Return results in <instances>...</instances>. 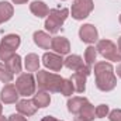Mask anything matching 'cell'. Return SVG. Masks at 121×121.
<instances>
[{"mask_svg":"<svg viewBox=\"0 0 121 121\" xmlns=\"http://www.w3.org/2000/svg\"><path fill=\"white\" fill-rule=\"evenodd\" d=\"M94 75H96V86L101 91H110L116 87L117 79H116L111 63H107V62L96 63Z\"/></svg>","mask_w":121,"mask_h":121,"instance_id":"6da1fadb","label":"cell"},{"mask_svg":"<svg viewBox=\"0 0 121 121\" xmlns=\"http://www.w3.org/2000/svg\"><path fill=\"white\" fill-rule=\"evenodd\" d=\"M62 78L55 75V73H49L47 70H38L37 75V82H38V87L41 90L47 91H59L60 85H62Z\"/></svg>","mask_w":121,"mask_h":121,"instance_id":"7a4b0ae2","label":"cell"},{"mask_svg":"<svg viewBox=\"0 0 121 121\" xmlns=\"http://www.w3.org/2000/svg\"><path fill=\"white\" fill-rule=\"evenodd\" d=\"M68 14H69L68 9H52V10H49L48 18L45 21V28L52 34L58 32L62 27V24H63V21L66 20Z\"/></svg>","mask_w":121,"mask_h":121,"instance_id":"3957f363","label":"cell"},{"mask_svg":"<svg viewBox=\"0 0 121 121\" xmlns=\"http://www.w3.org/2000/svg\"><path fill=\"white\" fill-rule=\"evenodd\" d=\"M96 49L99 51L100 55H103L106 59L108 60H121V52L117 49V45L111 42L110 39H101L99 41Z\"/></svg>","mask_w":121,"mask_h":121,"instance_id":"277c9868","label":"cell"},{"mask_svg":"<svg viewBox=\"0 0 121 121\" xmlns=\"http://www.w3.org/2000/svg\"><path fill=\"white\" fill-rule=\"evenodd\" d=\"M16 87L21 96H31L35 91V80L31 73H23L16 82Z\"/></svg>","mask_w":121,"mask_h":121,"instance_id":"5b68a950","label":"cell"},{"mask_svg":"<svg viewBox=\"0 0 121 121\" xmlns=\"http://www.w3.org/2000/svg\"><path fill=\"white\" fill-rule=\"evenodd\" d=\"M93 10V0H75L72 6V17L76 20L86 18Z\"/></svg>","mask_w":121,"mask_h":121,"instance_id":"8992f818","label":"cell"},{"mask_svg":"<svg viewBox=\"0 0 121 121\" xmlns=\"http://www.w3.org/2000/svg\"><path fill=\"white\" fill-rule=\"evenodd\" d=\"M20 93L17 90V87L14 85H6L3 89H1V93H0V99L4 104H11V103H16L17 99H18Z\"/></svg>","mask_w":121,"mask_h":121,"instance_id":"52a82bcc","label":"cell"},{"mask_svg":"<svg viewBox=\"0 0 121 121\" xmlns=\"http://www.w3.org/2000/svg\"><path fill=\"white\" fill-rule=\"evenodd\" d=\"M79 35H80V39L86 44H93L97 41V30L96 27H93L91 24H85L80 27L79 30Z\"/></svg>","mask_w":121,"mask_h":121,"instance_id":"ba28073f","label":"cell"},{"mask_svg":"<svg viewBox=\"0 0 121 121\" xmlns=\"http://www.w3.org/2000/svg\"><path fill=\"white\" fill-rule=\"evenodd\" d=\"M42 62L47 68H49L51 70H55V72L60 70V68L63 66V59L59 55H55V54H51V52H47L42 56Z\"/></svg>","mask_w":121,"mask_h":121,"instance_id":"9c48e42d","label":"cell"},{"mask_svg":"<svg viewBox=\"0 0 121 121\" xmlns=\"http://www.w3.org/2000/svg\"><path fill=\"white\" fill-rule=\"evenodd\" d=\"M51 48L60 55H65L70 51V44L65 37H55L51 41Z\"/></svg>","mask_w":121,"mask_h":121,"instance_id":"30bf717a","label":"cell"},{"mask_svg":"<svg viewBox=\"0 0 121 121\" xmlns=\"http://www.w3.org/2000/svg\"><path fill=\"white\" fill-rule=\"evenodd\" d=\"M37 108L38 107L34 104L32 100H20L17 103V111L20 114H23V116H27V117L28 116H34Z\"/></svg>","mask_w":121,"mask_h":121,"instance_id":"8fae6325","label":"cell"},{"mask_svg":"<svg viewBox=\"0 0 121 121\" xmlns=\"http://www.w3.org/2000/svg\"><path fill=\"white\" fill-rule=\"evenodd\" d=\"M86 103H87V99L86 97H72L68 101V110L72 114H79L80 110L83 108V106Z\"/></svg>","mask_w":121,"mask_h":121,"instance_id":"7c38bea8","label":"cell"},{"mask_svg":"<svg viewBox=\"0 0 121 121\" xmlns=\"http://www.w3.org/2000/svg\"><path fill=\"white\" fill-rule=\"evenodd\" d=\"M51 41H52V38H51L47 32H44V31H37V32H34V42H35L39 48L48 49V48L51 47Z\"/></svg>","mask_w":121,"mask_h":121,"instance_id":"4fadbf2b","label":"cell"},{"mask_svg":"<svg viewBox=\"0 0 121 121\" xmlns=\"http://www.w3.org/2000/svg\"><path fill=\"white\" fill-rule=\"evenodd\" d=\"M86 75L80 73V72H75L73 76H72V83H73V87L78 93H83L86 89Z\"/></svg>","mask_w":121,"mask_h":121,"instance_id":"5bb4252c","label":"cell"},{"mask_svg":"<svg viewBox=\"0 0 121 121\" xmlns=\"http://www.w3.org/2000/svg\"><path fill=\"white\" fill-rule=\"evenodd\" d=\"M63 63H65V66H66L68 69H72V70H75V72L80 70V69L85 66L83 59H82L79 55H69V56L65 59Z\"/></svg>","mask_w":121,"mask_h":121,"instance_id":"9a60e30c","label":"cell"},{"mask_svg":"<svg viewBox=\"0 0 121 121\" xmlns=\"http://www.w3.org/2000/svg\"><path fill=\"white\" fill-rule=\"evenodd\" d=\"M30 10H31V13H32L34 16H37V17H39V18L47 17L48 13H49L47 4H45L44 1H32L31 6H30Z\"/></svg>","mask_w":121,"mask_h":121,"instance_id":"2e32d148","label":"cell"},{"mask_svg":"<svg viewBox=\"0 0 121 121\" xmlns=\"http://www.w3.org/2000/svg\"><path fill=\"white\" fill-rule=\"evenodd\" d=\"M4 63H6V66L10 69V72H11L13 75H14V73H20V72H21V58H20L17 54H14L10 59L6 60Z\"/></svg>","mask_w":121,"mask_h":121,"instance_id":"e0dca14e","label":"cell"},{"mask_svg":"<svg viewBox=\"0 0 121 121\" xmlns=\"http://www.w3.org/2000/svg\"><path fill=\"white\" fill-rule=\"evenodd\" d=\"M32 101H34V104H35L37 107L44 108V107H47V106L49 104L51 97H49V94H48V93H45V91H38L37 94H34Z\"/></svg>","mask_w":121,"mask_h":121,"instance_id":"ac0fdd59","label":"cell"},{"mask_svg":"<svg viewBox=\"0 0 121 121\" xmlns=\"http://www.w3.org/2000/svg\"><path fill=\"white\" fill-rule=\"evenodd\" d=\"M13 16V6L7 1H0V23L10 20Z\"/></svg>","mask_w":121,"mask_h":121,"instance_id":"d6986e66","label":"cell"},{"mask_svg":"<svg viewBox=\"0 0 121 121\" xmlns=\"http://www.w3.org/2000/svg\"><path fill=\"white\" fill-rule=\"evenodd\" d=\"M24 65H26V69H27L28 72H37L38 68H39V58H38V55H35V54H28V55L26 56Z\"/></svg>","mask_w":121,"mask_h":121,"instance_id":"ffe728a7","label":"cell"},{"mask_svg":"<svg viewBox=\"0 0 121 121\" xmlns=\"http://www.w3.org/2000/svg\"><path fill=\"white\" fill-rule=\"evenodd\" d=\"M1 44L6 45V47H9L10 49L16 51V49L18 48V45H20V37L16 35V34H9V35H6V37L1 39Z\"/></svg>","mask_w":121,"mask_h":121,"instance_id":"44dd1931","label":"cell"},{"mask_svg":"<svg viewBox=\"0 0 121 121\" xmlns=\"http://www.w3.org/2000/svg\"><path fill=\"white\" fill-rule=\"evenodd\" d=\"M94 116H96V110H94V107L91 106L90 103L87 101V103L83 106V108L80 110V113H79V117H80V118H83V120L91 121L93 118H94Z\"/></svg>","mask_w":121,"mask_h":121,"instance_id":"7402d4cb","label":"cell"},{"mask_svg":"<svg viewBox=\"0 0 121 121\" xmlns=\"http://www.w3.org/2000/svg\"><path fill=\"white\" fill-rule=\"evenodd\" d=\"M96 56H97V49L94 47H89L85 52V60H86V66L91 68L94 65V60H96Z\"/></svg>","mask_w":121,"mask_h":121,"instance_id":"603a6c76","label":"cell"},{"mask_svg":"<svg viewBox=\"0 0 121 121\" xmlns=\"http://www.w3.org/2000/svg\"><path fill=\"white\" fill-rule=\"evenodd\" d=\"M0 80L3 83H10L13 80V73L6 66V63H0Z\"/></svg>","mask_w":121,"mask_h":121,"instance_id":"cb8c5ba5","label":"cell"},{"mask_svg":"<svg viewBox=\"0 0 121 121\" xmlns=\"http://www.w3.org/2000/svg\"><path fill=\"white\" fill-rule=\"evenodd\" d=\"M60 93L63 96H72V93L75 91V87H73V83L70 79H63L62 80V85H60Z\"/></svg>","mask_w":121,"mask_h":121,"instance_id":"d4e9b609","label":"cell"},{"mask_svg":"<svg viewBox=\"0 0 121 121\" xmlns=\"http://www.w3.org/2000/svg\"><path fill=\"white\" fill-rule=\"evenodd\" d=\"M13 55H14V51H13V49H10L9 47H6V45L0 44V59L6 62V60L10 59Z\"/></svg>","mask_w":121,"mask_h":121,"instance_id":"484cf974","label":"cell"},{"mask_svg":"<svg viewBox=\"0 0 121 121\" xmlns=\"http://www.w3.org/2000/svg\"><path fill=\"white\" fill-rule=\"evenodd\" d=\"M108 114V106L106 104H100L97 108H96V117L97 118H103Z\"/></svg>","mask_w":121,"mask_h":121,"instance_id":"4316f807","label":"cell"},{"mask_svg":"<svg viewBox=\"0 0 121 121\" xmlns=\"http://www.w3.org/2000/svg\"><path fill=\"white\" fill-rule=\"evenodd\" d=\"M108 118H110V121H121V110H117V108L113 110L110 113Z\"/></svg>","mask_w":121,"mask_h":121,"instance_id":"83f0119b","label":"cell"},{"mask_svg":"<svg viewBox=\"0 0 121 121\" xmlns=\"http://www.w3.org/2000/svg\"><path fill=\"white\" fill-rule=\"evenodd\" d=\"M9 121H27L24 117H21L20 114H11L9 117Z\"/></svg>","mask_w":121,"mask_h":121,"instance_id":"f1b7e54d","label":"cell"},{"mask_svg":"<svg viewBox=\"0 0 121 121\" xmlns=\"http://www.w3.org/2000/svg\"><path fill=\"white\" fill-rule=\"evenodd\" d=\"M41 121H58V120H56L55 117H51V116H47V117H44V118H42Z\"/></svg>","mask_w":121,"mask_h":121,"instance_id":"f546056e","label":"cell"},{"mask_svg":"<svg viewBox=\"0 0 121 121\" xmlns=\"http://www.w3.org/2000/svg\"><path fill=\"white\" fill-rule=\"evenodd\" d=\"M13 1H14L16 4H23V3H26L27 0H13Z\"/></svg>","mask_w":121,"mask_h":121,"instance_id":"4dcf8cb0","label":"cell"},{"mask_svg":"<svg viewBox=\"0 0 121 121\" xmlns=\"http://www.w3.org/2000/svg\"><path fill=\"white\" fill-rule=\"evenodd\" d=\"M117 75L121 78V65H118V68H117Z\"/></svg>","mask_w":121,"mask_h":121,"instance_id":"1f68e13d","label":"cell"},{"mask_svg":"<svg viewBox=\"0 0 121 121\" xmlns=\"http://www.w3.org/2000/svg\"><path fill=\"white\" fill-rule=\"evenodd\" d=\"M118 49H120V52H121V37H120V39H118Z\"/></svg>","mask_w":121,"mask_h":121,"instance_id":"d6a6232c","label":"cell"},{"mask_svg":"<svg viewBox=\"0 0 121 121\" xmlns=\"http://www.w3.org/2000/svg\"><path fill=\"white\" fill-rule=\"evenodd\" d=\"M75 121H87V120H83V118H80V117H78V118H75Z\"/></svg>","mask_w":121,"mask_h":121,"instance_id":"836d02e7","label":"cell"},{"mask_svg":"<svg viewBox=\"0 0 121 121\" xmlns=\"http://www.w3.org/2000/svg\"><path fill=\"white\" fill-rule=\"evenodd\" d=\"M0 121H7V120H6V118H4L3 116H0Z\"/></svg>","mask_w":121,"mask_h":121,"instance_id":"e575fe53","label":"cell"},{"mask_svg":"<svg viewBox=\"0 0 121 121\" xmlns=\"http://www.w3.org/2000/svg\"><path fill=\"white\" fill-rule=\"evenodd\" d=\"M1 110H3V106H1V104H0V113H1Z\"/></svg>","mask_w":121,"mask_h":121,"instance_id":"d590c367","label":"cell"},{"mask_svg":"<svg viewBox=\"0 0 121 121\" xmlns=\"http://www.w3.org/2000/svg\"><path fill=\"white\" fill-rule=\"evenodd\" d=\"M120 23H121V16H120Z\"/></svg>","mask_w":121,"mask_h":121,"instance_id":"8d00e7d4","label":"cell"}]
</instances>
